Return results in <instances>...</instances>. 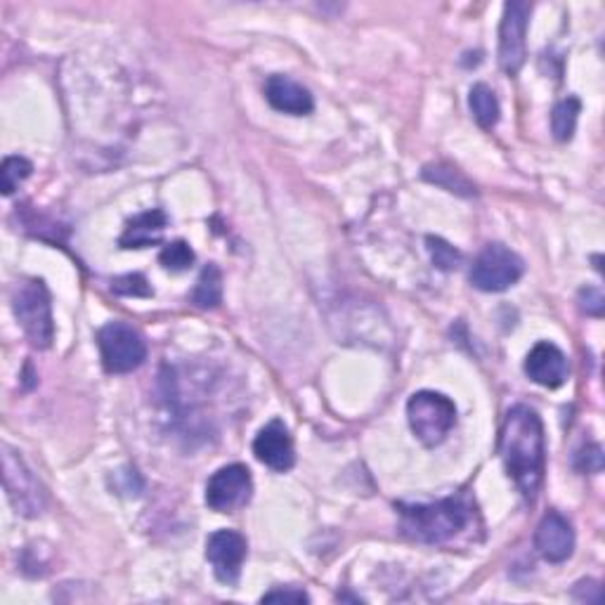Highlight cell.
<instances>
[{
    "label": "cell",
    "mask_w": 605,
    "mask_h": 605,
    "mask_svg": "<svg viewBox=\"0 0 605 605\" xmlns=\"http://www.w3.org/2000/svg\"><path fill=\"white\" fill-rule=\"evenodd\" d=\"M400 530L421 544H452L466 537L478 522L476 504L466 495L447 497L431 504H398Z\"/></svg>",
    "instance_id": "2"
},
{
    "label": "cell",
    "mask_w": 605,
    "mask_h": 605,
    "mask_svg": "<svg viewBox=\"0 0 605 605\" xmlns=\"http://www.w3.org/2000/svg\"><path fill=\"white\" fill-rule=\"evenodd\" d=\"M102 367L109 374H130L144 365L147 343L142 334L126 322H109L97 332Z\"/></svg>",
    "instance_id": "5"
},
{
    "label": "cell",
    "mask_w": 605,
    "mask_h": 605,
    "mask_svg": "<svg viewBox=\"0 0 605 605\" xmlns=\"http://www.w3.org/2000/svg\"><path fill=\"white\" fill-rule=\"evenodd\" d=\"M169 227V216L163 210H144V214L136 216L133 220H128L126 233L121 235V247L123 249H147L154 247V244L161 241L163 230Z\"/></svg>",
    "instance_id": "15"
},
{
    "label": "cell",
    "mask_w": 605,
    "mask_h": 605,
    "mask_svg": "<svg viewBox=\"0 0 605 605\" xmlns=\"http://www.w3.org/2000/svg\"><path fill=\"white\" fill-rule=\"evenodd\" d=\"M223 301V274L218 266H206L199 274V280L194 284L192 291V303L196 307H218Z\"/></svg>",
    "instance_id": "18"
},
{
    "label": "cell",
    "mask_w": 605,
    "mask_h": 605,
    "mask_svg": "<svg viewBox=\"0 0 605 605\" xmlns=\"http://www.w3.org/2000/svg\"><path fill=\"white\" fill-rule=\"evenodd\" d=\"M526 374L537 386H544L551 390L561 388L570 374L568 357L559 346H553V343L539 341L526 357Z\"/></svg>",
    "instance_id": "13"
},
{
    "label": "cell",
    "mask_w": 605,
    "mask_h": 605,
    "mask_svg": "<svg viewBox=\"0 0 605 605\" xmlns=\"http://www.w3.org/2000/svg\"><path fill=\"white\" fill-rule=\"evenodd\" d=\"M534 549L549 563H565L575 551V530L559 511H549L534 532Z\"/></svg>",
    "instance_id": "12"
},
{
    "label": "cell",
    "mask_w": 605,
    "mask_h": 605,
    "mask_svg": "<svg viewBox=\"0 0 605 605\" xmlns=\"http://www.w3.org/2000/svg\"><path fill=\"white\" fill-rule=\"evenodd\" d=\"M575 468L582 473H601L603 471V450L601 445H586L575 456Z\"/></svg>",
    "instance_id": "24"
},
{
    "label": "cell",
    "mask_w": 605,
    "mask_h": 605,
    "mask_svg": "<svg viewBox=\"0 0 605 605\" xmlns=\"http://www.w3.org/2000/svg\"><path fill=\"white\" fill-rule=\"evenodd\" d=\"M530 8L520 0L506 3L499 26V67L516 76L526 64V34H528Z\"/></svg>",
    "instance_id": "9"
},
{
    "label": "cell",
    "mask_w": 605,
    "mask_h": 605,
    "mask_svg": "<svg viewBox=\"0 0 605 605\" xmlns=\"http://www.w3.org/2000/svg\"><path fill=\"white\" fill-rule=\"evenodd\" d=\"M423 177H426L429 183L443 187L452 194H460V196L476 194V185H473L462 171H456L454 166H447V163H435V166H426V169H423Z\"/></svg>",
    "instance_id": "17"
},
{
    "label": "cell",
    "mask_w": 605,
    "mask_h": 605,
    "mask_svg": "<svg viewBox=\"0 0 605 605\" xmlns=\"http://www.w3.org/2000/svg\"><path fill=\"white\" fill-rule=\"evenodd\" d=\"M263 603H310V596L303 592V588H293V586H277L272 592H268L263 598Z\"/></svg>",
    "instance_id": "26"
},
{
    "label": "cell",
    "mask_w": 605,
    "mask_h": 605,
    "mask_svg": "<svg viewBox=\"0 0 605 605\" xmlns=\"http://www.w3.org/2000/svg\"><path fill=\"white\" fill-rule=\"evenodd\" d=\"M247 539L235 530H218L206 539V561L214 568L218 582L233 586L239 582L247 561Z\"/></svg>",
    "instance_id": "10"
},
{
    "label": "cell",
    "mask_w": 605,
    "mask_h": 605,
    "mask_svg": "<svg viewBox=\"0 0 605 605\" xmlns=\"http://www.w3.org/2000/svg\"><path fill=\"white\" fill-rule=\"evenodd\" d=\"M499 456L518 493L530 504L544 485L547 440L544 423L526 404H516L504 417L499 431Z\"/></svg>",
    "instance_id": "1"
},
{
    "label": "cell",
    "mask_w": 605,
    "mask_h": 605,
    "mask_svg": "<svg viewBox=\"0 0 605 605\" xmlns=\"http://www.w3.org/2000/svg\"><path fill=\"white\" fill-rule=\"evenodd\" d=\"M253 454L258 456L260 464H266L268 468H272L277 473H284V471L293 468V464H296L293 437L280 419L266 423V426L258 431V435L253 440Z\"/></svg>",
    "instance_id": "11"
},
{
    "label": "cell",
    "mask_w": 605,
    "mask_h": 605,
    "mask_svg": "<svg viewBox=\"0 0 605 605\" xmlns=\"http://www.w3.org/2000/svg\"><path fill=\"white\" fill-rule=\"evenodd\" d=\"M429 244V253H431V260H433V266L437 270H445V272H452L462 266V251H456L452 244H447L445 239H440V237H429L426 239Z\"/></svg>",
    "instance_id": "21"
},
{
    "label": "cell",
    "mask_w": 605,
    "mask_h": 605,
    "mask_svg": "<svg viewBox=\"0 0 605 605\" xmlns=\"http://www.w3.org/2000/svg\"><path fill=\"white\" fill-rule=\"evenodd\" d=\"M253 495L251 471L244 464L218 468L206 483V504L218 514H235L247 506Z\"/></svg>",
    "instance_id": "8"
},
{
    "label": "cell",
    "mask_w": 605,
    "mask_h": 605,
    "mask_svg": "<svg viewBox=\"0 0 605 605\" xmlns=\"http://www.w3.org/2000/svg\"><path fill=\"white\" fill-rule=\"evenodd\" d=\"M14 317L22 324L29 343L39 350L53 346L55 322H53V303L47 287L41 280H26L14 287L12 293Z\"/></svg>",
    "instance_id": "3"
},
{
    "label": "cell",
    "mask_w": 605,
    "mask_h": 605,
    "mask_svg": "<svg viewBox=\"0 0 605 605\" xmlns=\"http://www.w3.org/2000/svg\"><path fill=\"white\" fill-rule=\"evenodd\" d=\"M31 171H34V166H31L29 159L6 156L3 169H0V177H3V194L10 196L31 175Z\"/></svg>",
    "instance_id": "20"
},
{
    "label": "cell",
    "mask_w": 605,
    "mask_h": 605,
    "mask_svg": "<svg viewBox=\"0 0 605 605\" xmlns=\"http://www.w3.org/2000/svg\"><path fill=\"white\" fill-rule=\"evenodd\" d=\"M266 100L272 109L291 114V117H305V114L315 109V100L310 90L301 86L299 80L282 74H274L266 80Z\"/></svg>",
    "instance_id": "14"
},
{
    "label": "cell",
    "mask_w": 605,
    "mask_h": 605,
    "mask_svg": "<svg viewBox=\"0 0 605 605\" xmlns=\"http://www.w3.org/2000/svg\"><path fill=\"white\" fill-rule=\"evenodd\" d=\"M522 272H526V263L516 251L504 247V244H489L473 260L471 284L485 293H499L511 289Z\"/></svg>",
    "instance_id": "7"
},
{
    "label": "cell",
    "mask_w": 605,
    "mask_h": 605,
    "mask_svg": "<svg viewBox=\"0 0 605 605\" xmlns=\"http://www.w3.org/2000/svg\"><path fill=\"white\" fill-rule=\"evenodd\" d=\"M159 263L166 270H171V272H183V270L192 268L194 251L190 249L187 241L166 244V247H163V251H161V256H159Z\"/></svg>",
    "instance_id": "22"
},
{
    "label": "cell",
    "mask_w": 605,
    "mask_h": 605,
    "mask_svg": "<svg viewBox=\"0 0 605 605\" xmlns=\"http://www.w3.org/2000/svg\"><path fill=\"white\" fill-rule=\"evenodd\" d=\"M572 598L580 603H598L601 601V586L594 580H582L575 588H572Z\"/></svg>",
    "instance_id": "27"
},
{
    "label": "cell",
    "mask_w": 605,
    "mask_h": 605,
    "mask_svg": "<svg viewBox=\"0 0 605 605\" xmlns=\"http://www.w3.org/2000/svg\"><path fill=\"white\" fill-rule=\"evenodd\" d=\"M3 483L12 509L24 518H39L45 511V489L24 464L18 450L3 445Z\"/></svg>",
    "instance_id": "6"
},
{
    "label": "cell",
    "mask_w": 605,
    "mask_h": 605,
    "mask_svg": "<svg viewBox=\"0 0 605 605\" xmlns=\"http://www.w3.org/2000/svg\"><path fill=\"white\" fill-rule=\"evenodd\" d=\"M407 419L421 445L437 447L456 426V407L443 392L421 390L407 402Z\"/></svg>",
    "instance_id": "4"
},
{
    "label": "cell",
    "mask_w": 605,
    "mask_h": 605,
    "mask_svg": "<svg viewBox=\"0 0 605 605\" xmlns=\"http://www.w3.org/2000/svg\"><path fill=\"white\" fill-rule=\"evenodd\" d=\"M114 293H119V296H152V287L147 284V280L142 274H123L119 280L111 282Z\"/></svg>",
    "instance_id": "23"
},
{
    "label": "cell",
    "mask_w": 605,
    "mask_h": 605,
    "mask_svg": "<svg viewBox=\"0 0 605 605\" xmlns=\"http://www.w3.org/2000/svg\"><path fill=\"white\" fill-rule=\"evenodd\" d=\"M580 111H582V102L577 100V97H565V100H561L553 107L551 130H553L555 140L559 142L572 140V136H575V128H577Z\"/></svg>",
    "instance_id": "19"
},
{
    "label": "cell",
    "mask_w": 605,
    "mask_h": 605,
    "mask_svg": "<svg viewBox=\"0 0 605 605\" xmlns=\"http://www.w3.org/2000/svg\"><path fill=\"white\" fill-rule=\"evenodd\" d=\"M468 107L473 111V117H476V121L487 130L495 128L499 117H501V107H499L497 95H495L493 88L485 86V84H476L471 88Z\"/></svg>",
    "instance_id": "16"
},
{
    "label": "cell",
    "mask_w": 605,
    "mask_h": 605,
    "mask_svg": "<svg viewBox=\"0 0 605 605\" xmlns=\"http://www.w3.org/2000/svg\"><path fill=\"white\" fill-rule=\"evenodd\" d=\"M580 305L586 315L592 317H603V310H605V299H603V291L596 289V287H586L580 291Z\"/></svg>",
    "instance_id": "25"
}]
</instances>
